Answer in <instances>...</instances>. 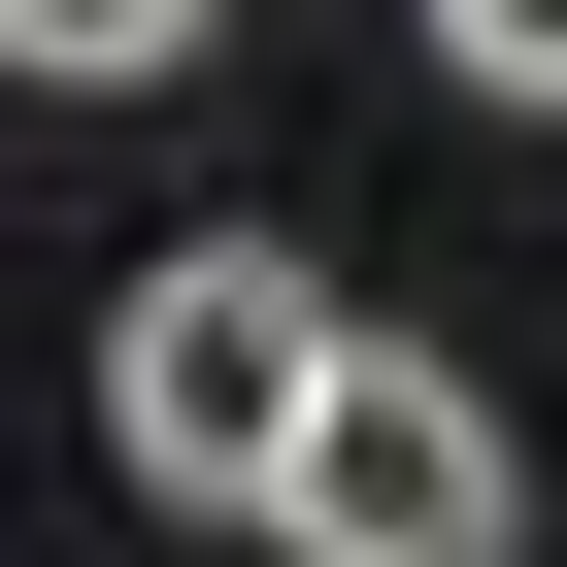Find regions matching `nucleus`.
I'll use <instances>...</instances> for the list:
<instances>
[{"label": "nucleus", "instance_id": "f257e3e1", "mask_svg": "<svg viewBox=\"0 0 567 567\" xmlns=\"http://www.w3.org/2000/svg\"><path fill=\"white\" fill-rule=\"evenodd\" d=\"M334 267H267V234H200V267H134V301H101V434H134V501H234L267 534V467H301L334 434Z\"/></svg>", "mask_w": 567, "mask_h": 567}, {"label": "nucleus", "instance_id": "f03ea898", "mask_svg": "<svg viewBox=\"0 0 567 567\" xmlns=\"http://www.w3.org/2000/svg\"><path fill=\"white\" fill-rule=\"evenodd\" d=\"M267 534H301V567H534V467H501V401L467 368H334V434L301 467H267Z\"/></svg>", "mask_w": 567, "mask_h": 567}, {"label": "nucleus", "instance_id": "7ed1b4c3", "mask_svg": "<svg viewBox=\"0 0 567 567\" xmlns=\"http://www.w3.org/2000/svg\"><path fill=\"white\" fill-rule=\"evenodd\" d=\"M0 68H68V101H134V68H200V0H0Z\"/></svg>", "mask_w": 567, "mask_h": 567}, {"label": "nucleus", "instance_id": "20e7f679", "mask_svg": "<svg viewBox=\"0 0 567 567\" xmlns=\"http://www.w3.org/2000/svg\"><path fill=\"white\" fill-rule=\"evenodd\" d=\"M434 68L467 101H567V0H434Z\"/></svg>", "mask_w": 567, "mask_h": 567}]
</instances>
